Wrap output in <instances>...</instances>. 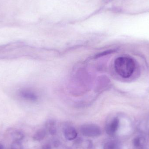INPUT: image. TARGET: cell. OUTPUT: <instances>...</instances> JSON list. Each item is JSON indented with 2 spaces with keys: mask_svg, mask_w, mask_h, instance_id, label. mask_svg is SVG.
<instances>
[{
  "mask_svg": "<svg viewBox=\"0 0 149 149\" xmlns=\"http://www.w3.org/2000/svg\"><path fill=\"white\" fill-rule=\"evenodd\" d=\"M114 68L117 74L123 78H128L132 75L135 69V64L132 58L119 57L114 62Z\"/></svg>",
  "mask_w": 149,
  "mask_h": 149,
  "instance_id": "cell-1",
  "label": "cell"
},
{
  "mask_svg": "<svg viewBox=\"0 0 149 149\" xmlns=\"http://www.w3.org/2000/svg\"><path fill=\"white\" fill-rule=\"evenodd\" d=\"M80 132L84 136L89 137H97L101 135L100 128L93 124H85L80 127Z\"/></svg>",
  "mask_w": 149,
  "mask_h": 149,
  "instance_id": "cell-2",
  "label": "cell"
},
{
  "mask_svg": "<svg viewBox=\"0 0 149 149\" xmlns=\"http://www.w3.org/2000/svg\"><path fill=\"white\" fill-rule=\"evenodd\" d=\"M119 119L115 118L110 123L106 126V131L107 134L110 136L114 135L118 130L119 126Z\"/></svg>",
  "mask_w": 149,
  "mask_h": 149,
  "instance_id": "cell-3",
  "label": "cell"
},
{
  "mask_svg": "<svg viewBox=\"0 0 149 149\" xmlns=\"http://www.w3.org/2000/svg\"><path fill=\"white\" fill-rule=\"evenodd\" d=\"M64 135L68 141H72L77 137L78 134L74 128L71 126L65 128L64 130Z\"/></svg>",
  "mask_w": 149,
  "mask_h": 149,
  "instance_id": "cell-4",
  "label": "cell"
},
{
  "mask_svg": "<svg viewBox=\"0 0 149 149\" xmlns=\"http://www.w3.org/2000/svg\"><path fill=\"white\" fill-rule=\"evenodd\" d=\"M20 95L23 99L31 101H35L38 99L37 96L34 92L28 89L21 90Z\"/></svg>",
  "mask_w": 149,
  "mask_h": 149,
  "instance_id": "cell-5",
  "label": "cell"
},
{
  "mask_svg": "<svg viewBox=\"0 0 149 149\" xmlns=\"http://www.w3.org/2000/svg\"><path fill=\"white\" fill-rule=\"evenodd\" d=\"M46 135V131L44 129H40L38 130L34 134L33 138L38 141H42Z\"/></svg>",
  "mask_w": 149,
  "mask_h": 149,
  "instance_id": "cell-6",
  "label": "cell"
},
{
  "mask_svg": "<svg viewBox=\"0 0 149 149\" xmlns=\"http://www.w3.org/2000/svg\"><path fill=\"white\" fill-rule=\"evenodd\" d=\"M117 146L115 142L109 141L105 143L103 149H117Z\"/></svg>",
  "mask_w": 149,
  "mask_h": 149,
  "instance_id": "cell-7",
  "label": "cell"
},
{
  "mask_svg": "<svg viewBox=\"0 0 149 149\" xmlns=\"http://www.w3.org/2000/svg\"><path fill=\"white\" fill-rule=\"evenodd\" d=\"M24 137V135L22 132H15L13 134V138L15 141H20L21 140L23 139Z\"/></svg>",
  "mask_w": 149,
  "mask_h": 149,
  "instance_id": "cell-8",
  "label": "cell"
},
{
  "mask_svg": "<svg viewBox=\"0 0 149 149\" xmlns=\"http://www.w3.org/2000/svg\"><path fill=\"white\" fill-rule=\"evenodd\" d=\"M11 149H22V145L20 141H15L11 145Z\"/></svg>",
  "mask_w": 149,
  "mask_h": 149,
  "instance_id": "cell-9",
  "label": "cell"
},
{
  "mask_svg": "<svg viewBox=\"0 0 149 149\" xmlns=\"http://www.w3.org/2000/svg\"><path fill=\"white\" fill-rule=\"evenodd\" d=\"M134 144L135 147H138L141 145V141L139 137H136L135 138L134 141Z\"/></svg>",
  "mask_w": 149,
  "mask_h": 149,
  "instance_id": "cell-10",
  "label": "cell"
},
{
  "mask_svg": "<svg viewBox=\"0 0 149 149\" xmlns=\"http://www.w3.org/2000/svg\"><path fill=\"white\" fill-rule=\"evenodd\" d=\"M113 50H108L107 51L104 52H102L101 53H100L99 54L96 56L97 57H99L102 56H105V55H108V54H110V53L113 52Z\"/></svg>",
  "mask_w": 149,
  "mask_h": 149,
  "instance_id": "cell-11",
  "label": "cell"
},
{
  "mask_svg": "<svg viewBox=\"0 0 149 149\" xmlns=\"http://www.w3.org/2000/svg\"><path fill=\"white\" fill-rule=\"evenodd\" d=\"M43 149H52V147L49 143H46L43 146Z\"/></svg>",
  "mask_w": 149,
  "mask_h": 149,
  "instance_id": "cell-12",
  "label": "cell"
},
{
  "mask_svg": "<svg viewBox=\"0 0 149 149\" xmlns=\"http://www.w3.org/2000/svg\"><path fill=\"white\" fill-rule=\"evenodd\" d=\"M59 144H60V142H59L58 141H55L53 142V145L55 146V147H58Z\"/></svg>",
  "mask_w": 149,
  "mask_h": 149,
  "instance_id": "cell-13",
  "label": "cell"
},
{
  "mask_svg": "<svg viewBox=\"0 0 149 149\" xmlns=\"http://www.w3.org/2000/svg\"><path fill=\"white\" fill-rule=\"evenodd\" d=\"M0 149H4L3 145L1 143H0Z\"/></svg>",
  "mask_w": 149,
  "mask_h": 149,
  "instance_id": "cell-14",
  "label": "cell"
},
{
  "mask_svg": "<svg viewBox=\"0 0 149 149\" xmlns=\"http://www.w3.org/2000/svg\"></svg>",
  "mask_w": 149,
  "mask_h": 149,
  "instance_id": "cell-15",
  "label": "cell"
}]
</instances>
